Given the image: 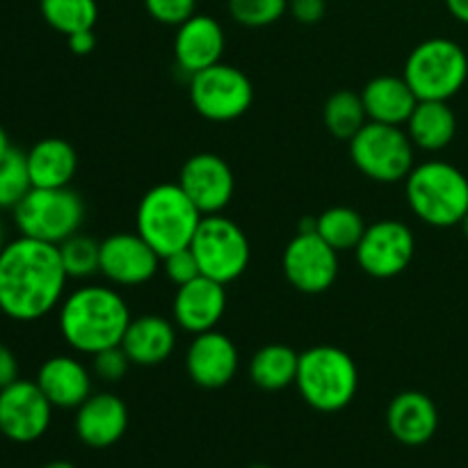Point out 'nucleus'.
Wrapping results in <instances>:
<instances>
[{
  "label": "nucleus",
  "mask_w": 468,
  "mask_h": 468,
  "mask_svg": "<svg viewBox=\"0 0 468 468\" xmlns=\"http://www.w3.org/2000/svg\"><path fill=\"white\" fill-rule=\"evenodd\" d=\"M133 315L122 292L108 286H82L59 304V334L71 350L99 355L122 346Z\"/></svg>",
  "instance_id": "nucleus-2"
},
{
  "label": "nucleus",
  "mask_w": 468,
  "mask_h": 468,
  "mask_svg": "<svg viewBox=\"0 0 468 468\" xmlns=\"http://www.w3.org/2000/svg\"><path fill=\"white\" fill-rule=\"evenodd\" d=\"M288 12V0H229V14L245 27H268Z\"/></svg>",
  "instance_id": "nucleus-32"
},
{
  "label": "nucleus",
  "mask_w": 468,
  "mask_h": 468,
  "mask_svg": "<svg viewBox=\"0 0 468 468\" xmlns=\"http://www.w3.org/2000/svg\"><path fill=\"white\" fill-rule=\"evenodd\" d=\"M387 425L393 439L405 446H423L437 434L439 410L428 393L402 391L391 400Z\"/></svg>",
  "instance_id": "nucleus-20"
},
{
  "label": "nucleus",
  "mask_w": 468,
  "mask_h": 468,
  "mask_svg": "<svg viewBox=\"0 0 468 468\" xmlns=\"http://www.w3.org/2000/svg\"><path fill=\"white\" fill-rule=\"evenodd\" d=\"M368 122L405 126L419 105V96L405 80V76H378L366 82L361 91Z\"/></svg>",
  "instance_id": "nucleus-23"
},
{
  "label": "nucleus",
  "mask_w": 468,
  "mask_h": 468,
  "mask_svg": "<svg viewBox=\"0 0 468 468\" xmlns=\"http://www.w3.org/2000/svg\"><path fill=\"white\" fill-rule=\"evenodd\" d=\"M9 149H12V144H9V135H7V131H5V128L0 126V158H3V155L7 154Z\"/></svg>",
  "instance_id": "nucleus-40"
},
{
  "label": "nucleus",
  "mask_w": 468,
  "mask_h": 468,
  "mask_svg": "<svg viewBox=\"0 0 468 468\" xmlns=\"http://www.w3.org/2000/svg\"><path fill=\"white\" fill-rule=\"evenodd\" d=\"M35 382L58 410H78L91 396L90 368L69 355L46 359Z\"/></svg>",
  "instance_id": "nucleus-21"
},
{
  "label": "nucleus",
  "mask_w": 468,
  "mask_h": 468,
  "mask_svg": "<svg viewBox=\"0 0 468 468\" xmlns=\"http://www.w3.org/2000/svg\"><path fill=\"white\" fill-rule=\"evenodd\" d=\"M0 437H3V432H0Z\"/></svg>",
  "instance_id": "nucleus-45"
},
{
  "label": "nucleus",
  "mask_w": 468,
  "mask_h": 468,
  "mask_svg": "<svg viewBox=\"0 0 468 468\" xmlns=\"http://www.w3.org/2000/svg\"><path fill=\"white\" fill-rule=\"evenodd\" d=\"M32 190L26 154L9 149L0 158V210L16 208L18 201Z\"/></svg>",
  "instance_id": "nucleus-31"
},
{
  "label": "nucleus",
  "mask_w": 468,
  "mask_h": 468,
  "mask_svg": "<svg viewBox=\"0 0 468 468\" xmlns=\"http://www.w3.org/2000/svg\"><path fill=\"white\" fill-rule=\"evenodd\" d=\"M69 274L59 247L18 236L0 251V314L16 323H35L64 300Z\"/></svg>",
  "instance_id": "nucleus-1"
},
{
  "label": "nucleus",
  "mask_w": 468,
  "mask_h": 468,
  "mask_svg": "<svg viewBox=\"0 0 468 468\" xmlns=\"http://www.w3.org/2000/svg\"><path fill=\"white\" fill-rule=\"evenodd\" d=\"M224 48H227L224 27L210 14H195L176 27L174 58H176L178 69H183L187 76H195L222 62Z\"/></svg>",
  "instance_id": "nucleus-18"
},
{
  "label": "nucleus",
  "mask_w": 468,
  "mask_h": 468,
  "mask_svg": "<svg viewBox=\"0 0 468 468\" xmlns=\"http://www.w3.org/2000/svg\"><path fill=\"white\" fill-rule=\"evenodd\" d=\"M295 387L302 400L315 411L336 414L355 400L359 368L341 347L314 346L300 355Z\"/></svg>",
  "instance_id": "nucleus-5"
},
{
  "label": "nucleus",
  "mask_w": 468,
  "mask_h": 468,
  "mask_svg": "<svg viewBox=\"0 0 468 468\" xmlns=\"http://www.w3.org/2000/svg\"><path fill=\"white\" fill-rule=\"evenodd\" d=\"M5 245H7V231H5V224L0 219V251H3Z\"/></svg>",
  "instance_id": "nucleus-42"
},
{
  "label": "nucleus",
  "mask_w": 468,
  "mask_h": 468,
  "mask_svg": "<svg viewBox=\"0 0 468 468\" xmlns=\"http://www.w3.org/2000/svg\"><path fill=\"white\" fill-rule=\"evenodd\" d=\"M53 410L39 384L16 379L0 388V432L14 443L37 441L48 432Z\"/></svg>",
  "instance_id": "nucleus-13"
},
{
  "label": "nucleus",
  "mask_w": 468,
  "mask_h": 468,
  "mask_svg": "<svg viewBox=\"0 0 468 468\" xmlns=\"http://www.w3.org/2000/svg\"><path fill=\"white\" fill-rule=\"evenodd\" d=\"M32 187H69L78 172V154L71 142L46 137L26 154Z\"/></svg>",
  "instance_id": "nucleus-24"
},
{
  "label": "nucleus",
  "mask_w": 468,
  "mask_h": 468,
  "mask_svg": "<svg viewBox=\"0 0 468 468\" xmlns=\"http://www.w3.org/2000/svg\"><path fill=\"white\" fill-rule=\"evenodd\" d=\"M128 407L114 393H91L76 410V434L85 446L110 448L126 434Z\"/></svg>",
  "instance_id": "nucleus-19"
},
{
  "label": "nucleus",
  "mask_w": 468,
  "mask_h": 468,
  "mask_svg": "<svg viewBox=\"0 0 468 468\" xmlns=\"http://www.w3.org/2000/svg\"><path fill=\"white\" fill-rule=\"evenodd\" d=\"M190 250L195 251L201 274L224 286L240 279L251 261L247 233L222 213L204 215L190 242Z\"/></svg>",
  "instance_id": "nucleus-9"
},
{
  "label": "nucleus",
  "mask_w": 468,
  "mask_h": 468,
  "mask_svg": "<svg viewBox=\"0 0 468 468\" xmlns=\"http://www.w3.org/2000/svg\"><path fill=\"white\" fill-rule=\"evenodd\" d=\"M122 347L126 350L133 366L154 368V366L165 364L176 350V323L163 318V315L133 318Z\"/></svg>",
  "instance_id": "nucleus-22"
},
{
  "label": "nucleus",
  "mask_w": 468,
  "mask_h": 468,
  "mask_svg": "<svg viewBox=\"0 0 468 468\" xmlns=\"http://www.w3.org/2000/svg\"><path fill=\"white\" fill-rule=\"evenodd\" d=\"M283 277L304 295H320L338 277V251L315 231H297L282 256Z\"/></svg>",
  "instance_id": "nucleus-12"
},
{
  "label": "nucleus",
  "mask_w": 468,
  "mask_h": 468,
  "mask_svg": "<svg viewBox=\"0 0 468 468\" xmlns=\"http://www.w3.org/2000/svg\"><path fill=\"white\" fill-rule=\"evenodd\" d=\"M347 144L355 167L370 181H405L416 165V146L402 126L368 122Z\"/></svg>",
  "instance_id": "nucleus-8"
},
{
  "label": "nucleus",
  "mask_w": 468,
  "mask_h": 468,
  "mask_svg": "<svg viewBox=\"0 0 468 468\" xmlns=\"http://www.w3.org/2000/svg\"><path fill=\"white\" fill-rule=\"evenodd\" d=\"M160 259L140 233H112L101 242V274L112 286H144L158 274Z\"/></svg>",
  "instance_id": "nucleus-14"
},
{
  "label": "nucleus",
  "mask_w": 468,
  "mask_h": 468,
  "mask_svg": "<svg viewBox=\"0 0 468 468\" xmlns=\"http://www.w3.org/2000/svg\"><path fill=\"white\" fill-rule=\"evenodd\" d=\"M405 126L416 149L437 154L455 140L457 114L448 101H419Z\"/></svg>",
  "instance_id": "nucleus-25"
},
{
  "label": "nucleus",
  "mask_w": 468,
  "mask_h": 468,
  "mask_svg": "<svg viewBox=\"0 0 468 468\" xmlns=\"http://www.w3.org/2000/svg\"><path fill=\"white\" fill-rule=\"evenodd\" d=\"M41 468H76L73 464H69V462H62V460H58V462H48V464H44Z\"/></svg>",
  "instance_id": "nucleus-41"
},
{
  "label": "nucleus",
  "mask_w": 468,
  "mask_h": 468,
  "mask_svg": "<svg viewBox=\"0 0 468 468\" xmlns=\"http://www.w3.org/2000/svg\"><path fill=\"white\" fill-rule=\"evenodd\" d=\"M91 368H94V375L103 382H119V379L126 378L128 368H131V359H128L126 350L122 346L108 347V350L99 352V355L91 356Z\"/></svg>",
  "instance_id": "nucleus-34"
},
{
  "label": "nucleus",
  "mask_w": 468,
  "mask_h": 468,
  "mask_svg": "<svg viewBox=\"0 0 468 468\" xmlns=\"http://www.w3.org/2000/svg\"><path fill=\"white\" fill-rule=\"evenodd\" d=\"M366 227L368 224L364 222V215L350 206H332L315 218V233L327 245H332L338 254L355 251L364 238Z\"/></svg>",
  "instance_id": "nucleus-27"
},
{
  "label": "nucleus",
  "mask_w": 468,
  "mask_h": 468,
  "mask_svg": "<svg viewBox=\"0 0 468 468\" xmlns=\"http://www.w3.org/2000/svg\"><path fill=\"white\" fill-rule=\"evenodd\" d=\"M288 9L295 21L314 26V23L323 21L327 14V0H288Z\"/></svg>",
  "instance_id": "nucleus-36"
},
{
  "label": "nucleus",
  "mask_w": 468,
  "mask_h": 468,
  "mask_svg": "<svg viewBox=\"0 0 468 468\" xmlns=\"http://www.w3.org/2000/svg\"><path fill=\"white\" fill-rule=\"evenodd\" d=\"M201 210L178 183H160L144 192L135 213V231L149 242L160 259L190 247L199 229Z\"/></svg>",
  "instance_id": "nucleus-4"
},
{
  "label": "nucleus",
  "mask_w": 468,
  "mask_h": 468,
  "mask_svg": "<svg viewBox=\"0 0 468 468\" xmlns=\"http://www.w3.org/2000/svg\"><path fill=\"white\" fill-rule=\"evenodd\" d=\"M176 183L201 210V215L222 213L236 195V176L229 163L208 151L187 158Z\"/></svg>",
  "instance_id": "nucleus-15"
},
{
  "label": "nucleus",
  "mask_w": 468,
  "mask_h": 468,
  "mask_svg": "<svg viewBox=\"0 0 468 468\" xmlns=\"http://www.w3.org/2000/svg\"><path fill=\"white\" fill-rule=\"evenodd\" d=\"M144 7L154 21L178 27L197 14V0H144Z\"/></svg>",
  "instance_id": "nucleus-33"
},
{
  "label": "nucleus",
  "mask_w": 468,
  "mask_h": 468,
  "mask_svg": "<svg viewBox=\"0 0 468 468\" xmlns=\"http://www.w3.org/2000/svg\"><path fill=\"white\" fill-rule=\"evenodd\" d=\"M240 368L238 347L227 334L210 329L195 334L186 352V370L192 382L201 388H224L233 382Z\"/></svg>",
  "instance_id": "nucleus-16"
},
{
  "label": "nucleus",
  "mask_w": 468,
  "mask_h": 468,
  "mask_svg": "<svg viewBox=\"0 0 468 468\" xmlns=\"http://www.w3.org/2000/svg\"><path fill=\"white\" fill-rule=\"evenodd\" d=\"M462 229H464V236H466V240H468V213H466L464 222H462Z\"/></svg>",
  "instance_id": "nucleus-43"
},
{
  "label": "nucleus",
  "mask_w": 468,
  "mask_h": 468,
  "mask_svg": "<svg viewBox=\"0 0 468 468\" xmlns=\"http://www.w3.org/2000/svg\"><path fill=\"white\" fill-rule=\"evenodd\" d=\"M39 9L44 21L64 37L73 32L94 30L99 21L96 0H39Z\"/></svg>",
  "instance_id": "nucleus-29"
},
{
  "label": "nucleus",
  "mask_w": 468,
  "mask_h": 468,
  "mask_svg": "<svg viewBox=\"0 0 468 468\" xmlns=\"http://www.w3.org/2000/svg\"><path fill=\"white\" fill-rule=\"evenodd\" d=\"M69 50L73 55H90L91 50L96 48V35L94 30H82V32H73V35L67 37Z\"/></svg>",
  "instance_id": "nucleus-38"
},
{
  "label": "nucleus",
  "mask_w": 468,
  "mask_h": 468,
  "mask_svg": "<svg viewBox=\"0 0 468 468\" xmlns=\"http://www.w3.org/2000/svg\"><path fill=\"white\" fill-rule=\"evenodd\" d=\"M82 222L85 201L71 187H32L14 208L18 233L50 245H62L80 233Z\"/></svg>",
  "instance_id": "nucleus-7"
},
{
  "label": "nucleus",
  "mask_w": 468,
  "mask_h": 468,
  "mask_svg": "<svg viewBox=\"0 0 468 468\" xmlns=\"http://www.w3.org/2000/svg\"><path fill=\"white\" fill-rule=\"evenodd\" d=\"M416 254V236L400 219H379L366 227L355 250L359 268L368 277L393 279L405 272Z\"/></svg>",
  "instance_id": "nucleus-11"
},
{
  "label": "nucleus",
  "mask_w": 468,
  "mask_h": 468,
  "mask_svg": "<svg viewBox=\"0 0 468 468\" xmlns=\"http://www.w3.org/2000/svg\"><path fill=\"white\" fill-rule=\"evenodd\" d=\"M402 76L419 101H451L468 80V55L457 41L432 37L411 48Z\"/></svg>",
  "instance_id": "nucleus-6"
},
{
  "label": "nucleus",
  "mask_w": 468,
  "mask_h": 468,
  "mask_svg": "<svg viewBox=\"0 0 468 468\" xmlns=\"http://www.w3.org/2000/svg\"><path fill=\"white\" fill-rule=\"evenodd\" d=\"M250 468H268V466H261V464H256V466H250Z\"/></svg>",
  "instance_id": "nucleus-44"
},
{
  "label": "nucleus",
  "mask_w": 468,
  "mask_h": 468,
  "mask_svg": "<svg viewBox=\"0 0 468 468\" xmlns=\"http://www.w3.org/2000/svg\"><path fill=\"white\" fill-rule=\"evenodd\" d=\"M190 103L208 122H236L254 103V85L245 71L218 62L190 76Z\"/></svg>",
  "instance_id": "nucleus-10"
},
{
  "label": "nucleus",
  "mask_w": 468,
  "mask_h": 468,
  "mask_svg": "<svg viewBox=\"0 0 468 468\" xmlns=\"http://www.w3.org/2000/svg\"><path fill=\"white\" fill-rule=\"evenodd\" d=\"M18 379V359L3 341H0V388L9 387Z\"/></svg>",
  "instance_id": "nucleus-37"
},
{
  "label": "nucleus",
  "mask_w": 468,
  "mask_h": 468,
  "mask_svg": "<svg viewBox=\"0 0 468 468\" xmlns=\"http://www.w3.org/2000/svg\"><path fill=\"white\" fill-rule=\"evenodd\" d=\"M446 7L457 21L468 26V0H446Z\"/></svg>",
  "instance_id": "nucleus-39"
},
{
  "label": "nucleus",
  "mask_w": 468,
  "mask_h": 468,
  "mask_svg": "<svg viewBox=\"0 0 468 468\" xmlns=\"http://www.w3.org/2000/svg\"><path fill=\"white\" fill-rule=\"evenodd\" d=\"M405 195L411 213L430 227H457L468 213L466 174L446 160L414 165L405 178Z\"/></svg>",
  "instance_id": "nucleus-3"
},
{
  "label": "nucleus",
  "mask_w": 468,
  "mask_h": 468,
  "mask_svg": "<svg viewBox=\"0 0 468 468\" xmlns=\"http://www.w3.org/2000/svg\"><path fill=\"white\" fill-rule=\"evenodd\" d=\"M58 247L69 279H90L101 272V242L94 238L76 233Z\"/></svg>",
  "instance_id": "nucleus-30"
},
{
  "label": "nucleus",
  "mask_w": 468,
  "mask_h": 468,
  "mask_svg": "<svg viewBox=\"0 0 468 468\" xmlns=\"http://www.w3.org/2000/svg\"><path fill=\"white\" fill-rule=\"evenodd\" d=\"M163 268L169 282L176 283V288L183 286V283L192 282V279L201 277L199 263H197V256L190 247H183V250L172 251V254L165 256Z\"/></svg>",
  "instance_id": "nucleus-35"
},
{
  "label": "nucleus",
  "mask_w": 468,
  "mask_h": 468,
  "mask_svg": "<svg viewBox=\"0 0 468 468\" xmlns=\"http://www.w3.org/2000/svg\"><path fill=\"white\" fill-rule=\"evenodd\" d=\"M174 323L183 332L204 334L218 329L227 311V288L210 277H197L178 286L174 295Z\"/></svg>",
  "instance_id": "nucleus-17"
},
{
  "label": "nucleus",
  "mask_w": 468,
  "mask_h": 468,
  "mask_svg": "<svg viewBox=\"0 0 468 468\" xmlns=\"http://www.w3.org/2000/svg\"><path fill=\"white\" fill-rule=\"evenodd\" d=\"M300 355L291 346L270 343L263 346L250 361V378L263 391H283L295 384Z\"/></svg>",
  "instance_id": "nucleus-26"
},
{
  "label": "nucleus",
  "mask_w": 468,
  "mask_h": 468,
  "mask_svg": "<svg viewBox=\"0 0 468 468\" xmlns=\"http://www.w3.org/2000/svg\"><path fill=\"white\" fill-rule=\"evenodd\" d=\"M323 119L327 131L338 140L350 142L361 128L368 123V114H366L364 101L361 94H355L350 90L334 91L327 101H324Z\"/></svg>",
  "instance_id": "nucleus-28"
}]
</instances>
